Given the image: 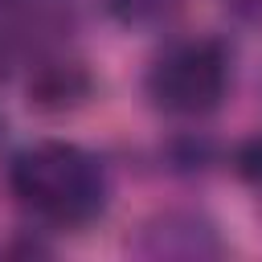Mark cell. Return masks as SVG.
<instances>
[{
    "label": "cell",
    "instance_id": "obj_1",
    "mask_svg": "<svg viewBox=\"0 0 262 262\" xmlns=\"http://www.w3.org/2000/svg\"><path fill=\"white\" fill-rule=\"evenodd\" d=\"M12 192L57 225H90L106 209L98 160L74 143H37L12 160Z\"/></svg>",
    "mask_w": 262,
    "mask_h": 262
},
{
    "label": "cell",
    "instance_id": "obj_2",
    "mask_svg": "<svg viewBox=\"0 0 262 262\" xmlns=\"http://www.w3.org/2000/svg\"><path fill=\"white\" fill-rule=\"evenodd\" d=\"M225 86H229V57L217 41H184L168 49L147 74L151 102L172 115L213 111L225 98Z\"/></svg>",
    "mask_w": 262,
    "mask_h": 262
},
{
    "label": "cell",
    "instance_id": "obj_3",
    "mask_svg": "<svg viewBox=\"0 0 262 262\" xmlns=\"http://www.w3.org/2000/svg\"><path fill=\"white\" fill-rule=\"evenodd\" d=\"M131 250L151 262H205V258H217L225 246H221L217 225L205 213L168 209V213H156L151 221H143Z\"/></svg>",
    "mask_w": 262,
    "mask_h": 262
},
{
    "label": "cell",
    "instance_id": "obj_4",
    "mask_svg": "<svg viewBox=\"0 0 262 262\" xmlns=\"http://www.w3.org/2000/svg\"><path fill=\"white\" fill-rule=\"evenodd\" d=\"M94 90L90 74L74 61H53V66H41L29 82V102L37 111H49V115H61V111H74L78 102H86Z\"/></svg>",
    "mask_w": 262,
    "mask_h": 262
},
{
    "label": "cell",
    "instance_id": "obj_5",
    "mask_svg": "<svg viewBox=\"0 0 262 262\" xmlns=\"http://www.w3.org/2000/svg\"><path fill=\"white\" fill-rule=\"evenodd\" d=\"M184 0H106V12L127 29H156L180 12Z\"/></svg>",
    "mask_w": 262,
    "mask_h": 262
},
{
    "label": "cell",
    "instance_id": "obj_6",
    "mask_svg": "<svg viewBox=\"0 0 262 262\" xmlns=\"http://www.w3.org/2000/svg\"><path fill=\"white\" fill-rule=\"evenodd\" d=\"M233 168H237V176H242V180H250V184H258V188H262V135H254V139H246V143L237 147Z\"/></svg>",
    "mask_w": 262,
    "mask_h": 262
}]
</instances>
